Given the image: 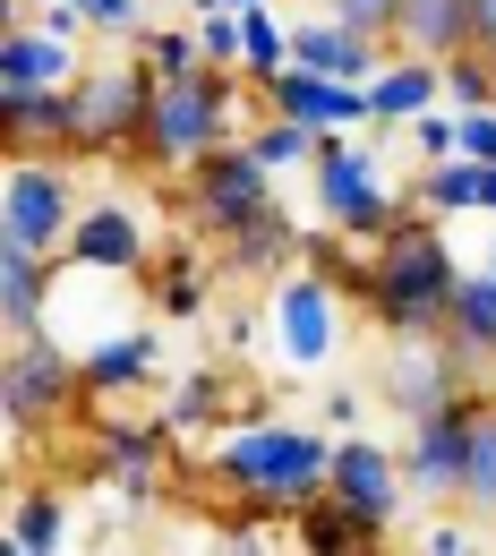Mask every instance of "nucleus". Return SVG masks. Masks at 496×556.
Here are the masks:
<instances>
[{
  "label": "nucleus",
  "mask_w": 496,
  "mask_h": 556,
  "mask_svg": "<svg viewBox=\"0 0 496 556\" xmlns=\"http://www.w3.org/2000/svg\"><path fill=\"white\" fill-rule=\"evenodd\" d=\"M206 480L231 496V522H300L308 496L334 480V428H291V419L249 412L206 454Z\"/></svg>",
  "instance_id": "1"
},
{
  "label": "nucleus",
  "mask_w": 496,
  "mask_h": 556,
  "mask_svg": "<svg viewBox=\"0 0 496 556\" xmlns=\"http://www.w3.org/2000/svg\"><path fill=\"white\" fill-rule=\"evenodd\" d=\"M240 94H249L240 70L154 77V103H145V129H138V163L163 172V180H189L214 146L240 138Z\"/></svg>",
  "instance_id": "2"
},
{
  "label": "nucleus",
  "mask_w": 496,
  "mask_h": 556,
  "mask_svg": "<svg viewBox=\"0 0 496 556\" xmlns=\"http://www.w3.org/2000/svg\"><path fill=\"white\" fill-rule=\"evenodd\" d=\"M308 198H317V223L326 231H343L352 249H377L403 214H411V189L394 198L385 189V163L352 146V129H334V138H317V163H308Z\"/></svg>",
  "instance_id": "3"
},
{
  "label": "nucleus",
  "mask_w": 496,
  "mask_h": 556,
  "mask_svg": "<svg viewBox=\"0 0 496 556\" xmlns=\"http://www.w3.org/2000/svg\"><path fill=\"white\" fill-rule=\"evenodd\" d=\"M275 180H283V172H266L249 138L214 146L206 163L189 172V198H180V223H189L198 240H231V231H249V223H257L266 206H283V198H275Z\"/></svg>",
  "instance_id": "4"
},
{
  "label": "nucleus",
  "mask_w": 496,
  "mask_h": 556,
  "mask_svg": "<svg viewBox=\"0 0 496 556\" xmlns=\"http://www.w3.org/2000/svg\"><path fill=\"white\" fill-rule=\"evenodd\" d=\"M77 172L69 154H9V189H0V240H17V249H43V257H61L77 231Z\"/></svg>",
  "instance_id": "5"
},
{
  "label": "nucleus",
  "mask_w": 496,
  "mask_h": 556,
  "mask_svg": "<svg viewBox=\"0 0 496 556\" xmlns=\"http://www.w3.org/2000/svg\"><path fill=\"white\" fill-rule=\"evenodd\" d=\"M145 103H154V70L145 52H103L77 77V154H138Z\"/></svg>",
  "instance_id": "6"
},
{
  "label": "nucleus",
  "mask_w": 496,
  "mask_h": 556,
  "mask_svg": "<svg viewBox=\"0 0 496 556\" xmlns=\"http://www.w3.org/2000/svg\"><path fill=\"white\" fill-rule=\"evenodd\" d=\"M86 403V359L61 351V334H9V377H0V412H9V437L26 445L43 419H61Z\"/></svg>",
  "instance_id": "7"
},
{
  "label": "nucleus",
  "mask_w": 496,
  "mask_h": 556,
  "mask_svg": "<svg viewBox=\"0 0 496 556\" xmlns=\"http://www.w3.org/2000/svg\"><path fill=\"white\" fill-rule=\"evenodd\" d=\"M266 326H275V351H283L291 368H326V359H334V343H343V282L326 275V266L283 275V282H275Z\"/></svg>",
  "instance_id": "8"
},
{
  "label": "nucleus",
  "mask_w": 496,
  "mask_h": 556,
  "mask_svg": "<svg viewBox=\"0 0 496 556\" xmlns=\"http://www.w3.org/2000/svg\"><path fill=\"white\" fill-rule=\"evenodd\" d=\"M488 386H462L454 403L411 419V445H403V480L411 496H462V454H471V419H480Z\"/></svg>",
  "instance_id": "9"
},
{
  "label": "nucleus",
  "mask_w": 496,
  "mask_h": 556,
  "mask_svg": "<svg viewBox=\"0 0 496 556\" xmlns=\"http://www.w3.org/2000/svg\"><path fill=\"white\" fill-rule=\"evenodd\" d=\"M326 488H334L352 514H368L377 531H394V522H403V496H411L403 454H385L377 437H352V428L334 437V480H326Z\"/></svg>",
  "instance_id": "10"
},
{
  "label": "nucleus",
  "mask_w": 496,
  "mask_h": 556,
  "mask_svg": "<svg viewBox=\"0 0 496 556\" xmlns=\"http://www.w3.org/2000/svg\"><path fill=\"white\" fill-rule=\"evenodd\" d=\"M266 112L308 121L317 138H334V129H377V103H368V86H359V77H326V70H300V61L266 86Z\"/></svg>",
  "instance_id": "11"
},
{
  "label": "nucleus",
  "mask_w": 496,
  "mask_h": 556,
  "mask_svg": "<svg viewBox=\"0 0 496 556\" xmlns=\"http://www.w3.org/2000/svg\"><path fill=\"white\" fill-rule=\"evenodd\" d=\"M145 257H154V240H145V214L129 198H94L61 249V266H86V275H145Z\"/></svg>",
  "instance_id": "12"
},
{
  "label": "nucleus",
  "mask_w": 496,
  "mask_h": 556,
  "mask_svg": "<svg viewBox=\"0 0 496 556\" xmlns=\"http://www.w3.org/2000/svg\"><path fill=\"white\" fill-rule=\"evenodd\" d=\"M462 386H471V377H462V359H454V343H445V334H411V343L385 351V403H394L403 419L454 403Z\"/></svg>",
  "instance_id": "13"
},
{
  "label": "nucleus",
  "mask_w": 496,
  "mask_h": 556,
  "mask_svg": "<svg viewBox=\"0 0 496 556\" xmlns=\"http://www.w3.org/2000/svg\"><path fill=\"white\" fill-rule=\"evenodd\" d=\"M9 154H77V86H0Z\"/></svg>",
  "instance_id": "14"
},
{
  "label": "nucleus",
  "mask_w": 496,
  "mask_h": 556,
  "mask_svg": "<svg viewBox=\"0 0 496 556\" xmlns=\"http://www.w3.org/2000/svg\"><path fill=\"white\" fill-rule=\"evenodd\" d=\"M291 61H300V70H326V77H359V86H368V77L394 61V43H385V35H359V26H343V17L317 9V17L291 26Z\"/></svg>",
  "instance_id": "15"
},
{
  "label": "nucleus",
  "mask_w": 496,
  "mask_h": 556,
  "mask_svg": "<svg viewBox=\"0 0 496 556\" xmlns=\"http://www.w3.org/2000/svg\"><path fill=\"white\" fill-rule=\"evenodd\" d=\"M445 343H454V359H462L471 386H496V266H471V275L454 282Z\"/></svg>",
  "instance_id": "16"
},
{
  "label": "nucleus",
  "mask_w": 496,
  "mask_h": 556,
  "mask_svg": "<svg viewBox=\"0 0 496 556\" xmlns=\"http://www.w3.org/2000/svg\"><path fill=\"white\" fill-rule=\"evenodd\" d=\"M86 77V52L69 35H52L43 17H9L0 35V86H77Z\"/></svg>",
  "instance_id": "17"
},
{
  "label": "nucleus",
  "mask_w": 496,
  "mask_h": 556,
  "mask_svg": "<svg viewBox=\"0 0 496 556\" xmlns=\"http://www.w3.org/2000/svg\"><path fill=\"white\" fill-rule=\"evenodd\" d=\"M480 43V0H403L394 9V52H428V61H454Z\"/></svg>",
  "instance_id": "18"
},
{
  "label": "nucleus",
  "mask_w": 496,
  "mask_h": 556,
  "mask_svg": "<svg viewBox=\"0 0 496 556\" xmlns=\"http://www.w3.org/2000/svg\"><path fill=\"white\" fill-rule=\"evenodd\" d=\"M368 103H377V129H411L428 103H445V61H428V52H394L385 70L368 77Z\"/></svg>",
  "instance_id": "19"
},
{
  "label": "nucleus",
  "mask_w": 496,
  "mask_h": 556,
  "mask_svg": "<svg viewBox=\"0 0 496 556\" xmlns=\"http://www.w3.org/2000/svg\"><path fill=\"white\" fill-rule=\"evenodd\" d=\"M52 282H61V257L0 240V326H9V334H35L43 308H52Z\"/></svg>",
  "instance_id": "20"
},
{
  "label": "nucleus",
  "mask_w": 496,
  "mask_h": 556,
  "mask_svg": "<svg viewBox=\"0 0 496 556\" xmlns=\"http://www.w3.org/2000/svg\"><path fill=\"white\" fill-rule=\"evenodd\" d=\"M154 368H163V334H154V326L103 334V343L86 351V394H138Z\"/></svg>",
  "instance_id": "21"
},
{
  "label": "nucleus",
  "mask_w": 496,
  "mask_h": 556,
  "mask_svg": "<svg viewBox=\"0 0 496 556\" xmlns=\"http://www.w3.org/2000/svg\"><path fill=\"white\" fill-rule=\"evenodd\" d=\"M291 257H308V231H300L283 206H266L249 231L222 240V275H283Z\"/></svg>",
  "instance_id": "22"
},
{
  "label": "nucleus",
  "mask_w": 496,
  "mask_h": 556,
  "mask_svg": "<svg viewBox=\"0 0 496 556\" xmlns=\"http://www.w3.org/2000/svg\"><path fill=\"white\" fill-rule=\"evenodd\" d=\"M77 540V514L61 488H26L17 505H9V548L17 556H61Z\"/></svg>",
  "instance_id": "23"
},
{
  "label": "nucleus",
  "mask_w": 496,
  "mask_h": 556,
  "mask_svg": "<svg viewBox=\"0 0 496 556\" xmlns=\"http://www.w3.org/2000/svg\"><path fill=\"white\" fill-rule=\"evenodd\" d=\"M488 172L496 163H471V154H445V163H420L411 198L428 214H488Z\"/></svg>",
  "instance_id": "24"
},
{
  "label": "nucleus",
  "mask_w": 496,
  "mask_h": 556,
  "mask_svg": "<svg viewBox=\"0 0 496 556\" xmlns=\"http://www.w3.org/2000/svg\"><path fill=\"white\" fill-rule=\"evenodd\" d=\"M171 437H180L171 419H163V428H145V419H103V428H94V454H103L112 480H138V471H163Z\"/></svg>",
  "instance_id": "25"
},
{
  "label": "nucleus",
  "mask_w": 496,
  "mask_h": 556,
  "mask_svg": "<svg viewBox=\"0 0 496 556\" xmlns=\"http://www.w3.org/2000/svg\"><path fill=\"white\" fill-rule=\"evenodd\" d=\"M377 540H385V531H377L368 514H352V505H343L334 488L300 505V548H317V556H343V548H377Z\"/></svg>",
  "instance_id": "26"
},
{
  "label": "nucleus",
  "mask_w": 496,
  "mask_h": 556,
  "mask_svg": "<svg viewBox=\"0 0 496 556\" xmlns=\"http://www.w3.org/2000/svg\"><path fill=\"white\" fill-rule=\"evenodd\" d=\"M283 70H291V26H275L266 9H240V77L266 94Z\"/></svg>",
  "instance_id": "27"
},
{
  "label": "nucleus",
  "mask_w": 496,
  "mask_h": 556,
  "mask_svg": "<svg viewBox=\"0 0 496 556\" xmlns=\"http://www.w3.org/2000/svg\"><path fill=\"white\" fill-rule=\"evenodd\" d=\"M462 505L496 522V394H480V419H471V454H462Z\"/></svg>",
  "instance_id": "28"
},
{
  "label": "nucleus",
  "mask_w": 496,
  "mask_h": 556,
  "mask_svg": "<svg viewBox=\"0 0 496 556\" xmlns=\"http://www.w3.org/2000/svg\"><path fill=\"white\" fill-rule=\"evenodd\" d=\"M240 138L257 146V163H266V172H308V163H317V129H308V121H291V112H266V121H257V129H240Z\"/></svg>",
  "instance_id": "29"
},
{
  "label": "nucleus",
  "mask_w": 496,
  "mask_h": 556,
  "mask_svg": "<svg viewBox=\"0 0 496 556\" xmlns=\"http://www.w3.org/2000/svg\"><path fill=\"white\" fill-rule=\"evenodd\" d=\"M222 403H231V377H222V368H189V377L171 386L163 419H171V428H206V419L222 412Z\"/></svg>",
  "instance_id": "30"
},
{
  "label": "nucleus",
  "mask_w": 496,
  "mask_h": 556,
  "mask_svg": "<svg viewBox=\"0 0 496 556\" xmlns=\"http://www.w3.org/2000/svg\"><path fill=\"white\" fill-rule=\"evenodd\" d=\"M138 52H145V70H154V77H198V70H206V43H198V26H145Z\"/></svg>",
  "instance_id": "31"
},
{
  "label": "nucleus",
  "mask_w": 496,
  "mask_h": 556,
  "mask_svg": "<svg viewBox=\"0 0 496 556\" xmlns=\"http://www.w3.org/2000/svg\"><path fill=\"white\" fill-rule=\"evenodd\" d=\"M445 103H454V112L496 103V52H488V43H471V52H454V61H445Z\"/></svg>",
  "instance_id": "32"
},
{
  "label": "nucleus",
  "mask_w": 496,
  "mask_h": 556,
  "mask_svg": "<svg viewBox=\"0 0 496 556\" xmlns=\"http://www.w3.org/2000/svg\"><path fill=\"white\" fill-rule=\"evenodd\" d=\"M154 300H163V317H198V308L214 300V275L189 266V257H171V266L154 275Z\"/></svg>",
  "instance_id": "33"
},
{
  "label": "nucleus",
  "mask_w": 496,
  "mask_h": 556,
  "mask_svg": "<svg viewBox=\"0 0 496 556\" xmlns=\"http://www.w3.org/2000/svg\"><path fill=\"white\" fill-rule=\"evenodd\" d=\"M411 154H420V163H445V154H462V112H454V103H428L420 121H411Z\"/></svg>",
  "instance_id": "34"
},
{
  "label": "nucleus",
  "mask_w": 496,
  "mask_h": 556,
  "mask_svg": "<svg viewBox=\"0 0 496 556\" xmlns=\"http://www.w3.org/2000/svg\"><path fill=\"white\" fill-rule=\"evenodd\" d=\"M198 43H206V70H240V9L231 0H214L198 17Z\"/></svg>",
  "instance_id": "35"
},
{
  "label": "nucleus",
  "mask_w": 496,
  "mask_h": 556,
  "mask_svg": "<svg viewBox=\"0 0 496 556\" xmlns=\"http://www.w3.org/2000/svg\"><path fill=\"white\" fill-rule=\"evenodd\" d=\"M317 9L343 17V26H359V35H385V43H394V9H403V0H317Z\"/></svg>",
  "instance_id": "36"
},
{
  "label": "nucleus",
  "mask_w": 496,
  "mask_h": 556,
  "mask_svg": "<svg viewBox=\"0 0 496 556\" xmlns=\"http://www.w3.org/2000/svg\"><path fill=\"white\" fill-rule=\"evenodd\" d=\"M86 17H94V35H129V43L145 35V9H138V0H86Z\"/></svg>",
  "instance_id": "37"
},
{
  "label": "nucleus",
  "mask_w": 496,
  "mask_h": 556,
  "mask_svg": "<svg viewBox=\"0 0 496 556\" xmlns=\"http://www.w3.org/2000/svg\"><path fill=\"white\" fill-rule=\"evenodd\" d=\"M420 548H428V556H471V531H462V522H428Z\"/></svg>",
  "instance_id": "38"
},
{
  "label": "nucleus",
  "mask_w": 496,
  "mask_h": 556,
  "mask_svg": "<svg viewBox=\"0 0 496 556\" xmlns=\"http://www.w3.org/2000/svg\"><path fill=\"white\" fill-rule=\"evenodd\" d=\"M317 419H326V428L343 437V428L359 419V394H352V386H334V394H317Z\"/></svg>",
  "instance_id": "39"
},
{
  "label": "nucleus",
  "mask_w": 496,
  "mask_h": 556,
  "mask_svg": "<svg viewBox=\"0 0 496 556\" xmlns=\"http://www.w3.org/2000/svg\"><path fill=\"white\" fill-rule=\"evenodd\" d=\"M480 43L496 52V0H480Z\"/></svg>",
  "instance_id": "40"
},
{
  "label": "nucleus",
  "mask_w": 496,
  "mask_h": 556,
  "mask_svg": "<svg viewBox=\"0 0 496 556\" xmlns=\"http://www.w3.org/2000/svg\"><path fill=\"white\" fill-rule=\"evenodd\" d=\"M480 266H496V231H488V257H480Z\"/></svg>",
  "instance_id": "41"
},
{
  "label": "nucleus",
  "mask_w": 496,
  "mask_h": 556,
  "mask_svg": "<svg viewBox=\"0 0 496 556\" xmlns=\"http://www.w3.org/2000/svg\"><path fill=\"white\" fill-rule=\"evenodd\" d=\"M231 9H266V0H231Z\"/></svg>",
  "instance_id": "42"
}]
</instances>
